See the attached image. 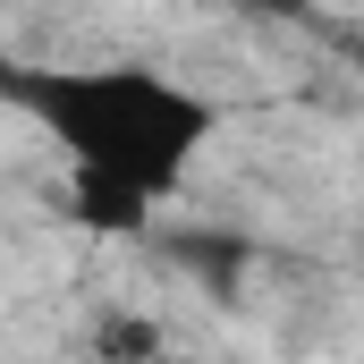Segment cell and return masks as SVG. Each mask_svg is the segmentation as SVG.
Segmentation results:
<instances>
[{"mask_svg":"<svg viewBox=\"0 0 364 364\" xmlns=\"http://www.w3.org/2000/svg\"><path fill=\"white\" fill-rule=\"evenodd\" d=\"M0 102L26 110L77 178H110L144 203L178 195L186 170L203 161V144L220 136V110L195 85L161 77V68H136V60H110V68H93V60L9 68L0 60Z\"/></svg>","mask_w":364,"mask_h":364,"instance_id":"1","label":"cell"},{"mask_svg":"<svg viewBox=\"0 0 364 364\" xmlns=\"http://www.w3.org/2000/svg\"><path fill=\"white\" fill-rule=\"evenodd\" d=\"M60 212L77 229H93V237H144L153 229V203L144 195H127V186H110V178H77V170L60 186Z\"/></svg>","mask_w":364,"mask_h":364,"instance_id":"2","label":"cell"},{"mask_svg":"<svg viewBox=\"0 0 364 364\" xmlns=\"http://www.w3.org/2000/svg\"><path fill=\"white\" fill-rule=\"evenodd\" d=\"M93 348H102V364H144V356H153V331L119 314V322H102V339H93Z\"/></svg>","mask_w":364,"mask_h":364,"instance_id":"3","label":"cell"}]
</instances>
